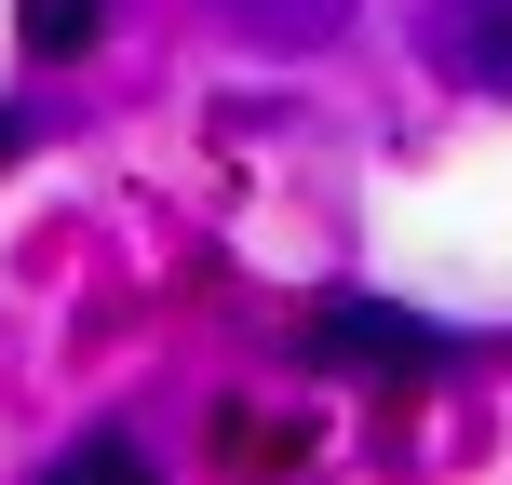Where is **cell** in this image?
<instances>
[{
    "label": "cell",
    "mask_w": 512,
    "mask_h": 485,
    "mask_svg": "<svg viewBox=\"0 0 512 485\" xmlns=\"http://www.w3.org/2000/svg\"><path fill=\"white\" fill-rule=\"evenodd\" d=\"M310 364H432V324H405V310H378V297H337L324 324H310Z\"/></svg>",
    "instance_id": "6da1fadb"
},
{
    "label": "cell",
    "mask_w": 512,
    "mask_h": 485,
    "mask_svg": "<svg viewBox=\"0 0 512 485\" xmlns=\"http://www.w3.org/2000/svg\"><path fill=\"white\" fill-rule=\"evenodd\" d=\"M432 54L459 81H486V95H512V0H445V14H432Z\"/></svg>",
    "instance_id": "7a4b0ae2"
},
{
    "label": "cell",
    "mask_w": 512,
    "mask_h": 485,
    "mask_svg": "<svg viewBox=\"0 0 512 485\" xmlns=\"http://www.w3.org/2000/svg\"><path fill=\"white\" fill-rule=\"evenodd\" d=\"M14 27H27V54H95L108 0H14Z\"/></svg>",
    "instance_id": "3957f363"
},
{
    "label": "cell",
    "mask_w": 512,
    "mask_h": 485,
    "mask_svg": "<svg viewBox=\"0 0 512 485\" xmlns=\"http://www.w3.org/2000/svg\"><path fill=\"white\" fill-rule=\"evenodd\" d=\"M216 14H230V27H270V41H324L351 0H216Z\"/></svg>",
    "instance_id": "277c9868"
},
{
    "label": "cell",
    "mask_w": 512,
    "mask_h": 485,
    "mask_svg": "<svg viewBox=\"0 0 512 485\" xmlns=\"http://www.w3.org/2000/svg\"><path fill=\"white\" fill-rule=\"evenodd\" d=\"M41 485H149V459H135L122 432H95V445H68V459H54Z\"/></svg>",
    "instance_id": "5b68a950"
},
{
    "label": "cell",
    "mask_w": 512,
    "mask_h": 485,
    "mask_svg": "<svg viewBox=\"0 0 512 485\" xmlns=\"http://www.w3.org/2000/svg\"><path fill=\"white\" fill-rule=\"evenodd\" d=\"M0 162H14V108H0Z\"/></svg>",
    "instance_id": "8992f818"
}]
</instances>
